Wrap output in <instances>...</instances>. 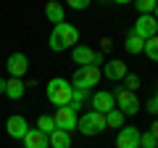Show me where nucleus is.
<instances>
[{
  "instance_id": "f257e3e1",
  "label": "nucleus",
  "mask_w": 158,
  "mask_h": 148,
  "mask_svg": "<svg viewBox=\"0 0 158 148\" xmlns=\"http://www.w3.org/2000/svg\"><path fill=\"white\" fill-rule=\"evenodd\" d=\"M77 42H79V29L74 27V24H69V21L53 27L50 37H48V45H50V50H56V53H61V50H74Z\"/></svg>"
},
{
  "instance_id": "f03ea898",
  "label": "nucleus",
  "mask_w": 158,
  "mask_h": 148,
  "mask_svg": "<svg viewBox=\"0 0 158 148\" xmlns=\"http://www.w3.org/2000/svg\"><path fill=\"white\" fill-rule=\"evenodd\" d=\"M71 93H74V85L69 80H63V77H56V80H50L48 82V87H45V95H48V101L53 103V106H69L71 103Z\"/></svg>"
},
{
  "instance_id": "7ed1b4c3",
  "label": "nucleus",
  "mask_w": 158,
  "mask_h": 148,
  "mask_svg": "<svg viewBox=\"0 0 158 148\" xmlns=\"http://www.w3.org/2000/svg\"><path fill=\"white\" fill-rule=\"evenodd\" d=\"M106 127H108L106 114H98V111H87L85 116H79L77 130L82 132V135H87V137H95V135H100Z\"/></svg>"
},
{
  "instance_id": "20e7f679",
  "label": "nucleus",
  "mask_w": 158,
  "mask_h": 148,
  "mask_svg": "<svg viewBox=\"0 0 158 148\" xmlns=\"http://www.w3.org/2000/svg\"><path fill=\"white\" fill-rule=\"evenodd\" d=\"M113 98H116V108H118L124 116H135V114H140V101H137V95H135V93H129L127 87L118 85L116 93H113Z\"/></svg>"
},
{
  "instance_id": "39448f33",
  "label": "nucleus",
  "mask_w": 158,
  "mask_h": 148,
  "mask_svg": "<svg viewBox=\"0 0 158 148\" xmlns=\"http://www.w3.org/2000/svg\"><path fill=\"white\" fill-rule=\"evenodd\" d=\"M100 69L98 66H82V69H77L74 72V77H71V85L74 87H79V90H90L92 85H98L100 82Z\"/></svg>"
},
{
  "instance_id": "423d86ee",
  "label": "nucleus",
  "mask_w": 158,
  "mask_h": 148,
  "mask_svg": "<svg viewBox=\"0 0 158 148\" xmlns=\"http://www.w3.org/2000/svg\"><path fill=\"white\" fill-rule=\"evenodd\" d=\"M53 119H56V127H58V130L69 132V135H71V132L77 130V124H79V116H77V111H74L71 106H61L56 114H53Z\"/></svg>"
},
{
  "instance_id": "0eeeda50",
  "label": "nucleus",
  "mask_w": 158,
  "mask_h": 148,
  "mask_svg": "<svg viewBox=\"0 0 158 148\" xmlns=\"http://www.w3.org/2000/svg\"><path fill=\"white\" fill-rule=\"evenodd\" d=\"M132 34H137L140 40H153V37H158V21L156 16H140L135 21V27H132Z\"/></svg>"
},
{
  "instance_id": "6e6552de",
  "label": "nucleus",
  "mask_w": 158,
  "mask_h": 148,
  "mask_svg": "<svg viewBox=\"0 0 158 148\" xmlns=\"http://www.w3.org/2000/svg\"><path fill=\"white\" fill-rule=\"evenodd\" d=\"M29 122L24 119V116H19V114H13V116H8L6 119V132H8V137H13V140H24V137L29 135Z\"/></svg>"
},
{
  "instance_id": "1a4fd4ad",
  "label": "nucleus",
  "mask_w": 158,
  "mask_h": 148,
  "mask_svg": "<svg viewBox=\"0 0 158 148\" xmlns=\"http://www.w3.org/2000/svg\"><path fill=\"white\" fill-rule=\"evenodd\" d=\"M6 69H8V74H11L13 80H21L24 74L29 72V58L24 53H11L8 61H6Z\"/></svg>"
},
{
  "instance_id": "9d476101",
  "label": "nucleus",
  "mask_w": 158,
  "mask_h": 148,
  "mask_svg": "<svg viewBox=\"0 0 158 148\" xmlns=\"http://www.w3.org/2000/svg\"><path fill=\"white\" fill-rule=\"evenodd\" d=\"M140 137L142 132L137 130V127H121L116 135V148H140Z\"/></svg>"
},
{
  "instance_id": "9b49d317",
  "label": "nucleus",
  "mask_w": 158,
  "mask_h": 148,
  "mask_svg": "<svg viewBox=\"0 0 158 148\" xmlns=\"http://www.w3.org/2000/svg\"><path fill=\"white\" fill-rule=\"evenodd\" d=\"M90 103H92V111H98V114H111L113 108H116V98H113V93H108V90L95 93V95L90 98Z\"/></svg>"
},
{
  "instance_id": "f8f14e48",
  "label": "nucleus",
  "mask_w": 158,
  "mask_h": 148,
  "mask_svg": "<svg viewBox=\"0 0 158 148\" xmlns=\"http://www.w3.org/2000/svg\"><path fill=\"white\" fill-rule=\"evenodd\" d=\"M127 74H129V69H127L124 61H118V58H111V61H106V66H103V77H108V80H113V82H124Z\"/></svg>"
},
{
  "instance_id": "ddd939ff",
  "label": "nucleus",
  "mask_w": 158,
  "mask_h": 148,
  "mask_svg": "<svg viewBox=\"0 0 158 148\" xmlns=\"http://www.w3.org/2000/svg\"><path fill=\"white\" fill-rule=\"evenodd\" d=\"M24 148H50V137L45 135V132H40L37 127H32L29 130V135L24 137Z\"/></svg>"
},
{
  "instance_id": "4468645a",
  "label": "nucleus",
  "mask_w": 158,
  "mask_h": 148,
  "mask_svg": "<svg viewBox=\"0 0 158 148\" xmlns=\"http://www.w3.org/2000/svg\"><path fill=\"white\" fill-rule=\"evenodd\" d=\"M71 58H74V63H79V69H82V66H92L95 50L87 48V45H77V48L71 50Z\"/></svg>"
},
{
  "instance_id": "2eb2a0df",
  "label": "nucleus",
  "mask_w": 158,
  "mask_h": 148,
  "mask_svg": "<svg viewBox=\"0 0 158 148\" xmlns=\"http://www.w3.org/2000/svg\"><path fill=\"white\" fill-rule=\"evenodd\" d=\"M45 16H48V21H53V27H58V24L66 21V19H63V6L58 0H50L45 6Z\"/></svg>"
},
{
  "instance_id": "dca6fc26",
  "label": "nucleus",
  "mask_w": 158,
  "mask_h": 148,
  "mask_svg": "<svg viewBox=\"0 0 158 148\" xmlns=\"http://www.w3.org/2000/svg\"><path fill=\"white\" fill-rule=\"evenodd\" d=\"M24 93H27V82L24 80H8L6 82V95L11 98V101H19V98H24Z\"/></svg>"
},
{
  "instance_id": "f3484780",
  "label": "nucleus",
  "mask_w": 158,
  "mask_h": 148,
  "mask_svg": "<svg viewBox=\"0 0 158 148\" xmlns=\"http://www.w3.org/2000/svg\"><path fill=\"white\" fill-rule=\"evenodd\" d=\"M124 48L127 53H132V56H140V53H145V40H140L137 34H127V40H124Z\"/></svg>"
},
{
  "instance_id": "a211bd4d",
  "label": "nucleus",
  "mask_w": 158,
  "mask_h": 148,
  "mask_svg": "<svg viewBox=\"0 0 158 148\" xmlns=\"http://www.w3.org/2000/svg\"><path fill=\"white\" fill-rule=\"evenodd\" d=\"M50 148H71V135L63 130H56L50 135Z\"/></svg>"
},
{
  "instance_id": "6ab92c4d",
  "label": "nucleus",
  "mask_w": 158,
  "mask_h": 148,
  "mask_svg": "<svg viewBox=\"0 0 158 148\" xmlns=\"http://www.w3.org/2000/svg\"><path fill=\"white\" fill-rule=\"evenodd\" d=\"M37 130H40V132H45V135L50 137L53 132L58 130V127H56V119H53L50 114H42V116H40V119H37Z\"/></svg>"
},
{
  "instance_id": "aec40b11",
  "label": "nucleus",
  "mask_w": 158,
  "mask_h": 148,
  "mask_svg": "<svg viewBox=\"0 0 158 148\" xmlns=\"http://www.w3.org/2000/svg\"><path fill=\"white\" fill-rule=\"evenodd\" d=\"M87 101H90V90H79V87H74L71 103H69V106H71L74 111H79V106H82V103H87Z\"/></svg>"
},
{
  "instance_id": "412c9836",
  "label": "nucleus",
  "mask_w": 158,
  "mask_h": 148,
  "mask_svg": "<svg viewBox=\"0 0 158 148\" xmlns=\"http://www.w3.org/2000/svg\"><path fill=\"white\" fill-rule=\"evenodd\" d=\"M156 6H158V0H137L135 3V8H137L140 16H153V13H156Z\"/></svg>"
},
{
  "instance_id": "4be33fe9",
  "label": "nucleus",
  "mask_w": 158,
  "mask_h": 148,
  "mask_svg": "<svg viewBox=\"0 0 158 148\" xmlns=\"http://www.w3.org/2000/svg\"><path fill=\"white\" fill-rule=\"evenodd\" d=\"M106 122H108V127H118V130H121V127H124V114H121L118 108H113L111 114H106Z\"/></svg>"
},
{
  "instance_id": "5701e85b",
  "label": "nucleus",
  "mask_w": 158,
  "mask_h": 148,
  "mask_svg": "<svg viewBox=\"0 0 158 148\" xmlns=\"http://www.w3.org/2000/svg\"><path fill=\"white\" fill-rule=\"evenodd\" d=\"M145 56L150 58V61H156V63H158V37H153V40H148V42H145Z\"/></svg>"
},
{
  "instance_id": "b1692460",
  "label": "nucleus",
  "mask_w": 158,
  "mask_h": 148,
  "mask_svg": "<svg viewBox=\"0 0 158 148\" xmlns=\"http://www.w3.org/2000/svg\"><path fill=\"white\" fill-rule=\"evenodd\" d=\"M140 148H158V140H156V135H153L150 130L142 132V137H140Z\"/></svg>"
},
{
  "instance_id": "393cba45",
  "label": "nucleus",
  "mask_w": 158,
  "mask_h": 148,
  "mask_svg": "<svg viewBox=\"0 0 158 148\" xmlns=\"http://www.w3.org/2000/svg\"><path fill=\"white\" fill-rule=\"evenodd\" d=\"M121 85H124V87H127V90H129V93H135L137 87H140V77H137V74H127V77H124V82H121Z\"/></svg>"
},
{
  "instance_id": "a878e982",
  "label": "nucleus",
  "mask_w": 158,
  "mask_h": 148,
  "mask_svg": "<svg viewBox=\"0 0 158 148\" xmlns=\"http://www.w3.org/2000/svg\"><path fill=\"white\" fill-rule=\"evenodd\" d=\"M69 8H74V11H85V8H90V0H69Z\"/></svg>"
},
{
  "instance_id": "bb28decb",
  "label": "nucleus",
  "mask_w": 158,
  "mask_h": 148,
  "mask_svg": "<svg viewBox=\"0 0 158 148\" xmlns=\"http://www.w3.org/2000/svg\"><path fill=\"white\" fill-rule=\"evenodd\" d=\"M145 108H148V111H150L153 116H158V101H156V98H150V101H148V106H145Z\"/></svg>"
},
{
  "instance_id": "cd10ccee",
  "label": "nucleus",
  "mask_w": 158,
  "mask_h": 148,
  "mask_svg": "<svg viewBox=\"0 0 158 148\" xmlns=\"http://www.w3.org/2000/svg\"><path fill=\"white\" fill-rule=\"evenodd\" d=\"M111 45H113V40H111V37H103V50H100V53L111 50Z\"/></svg>"
},
{
  "instance_id": "c85d7f7f",
  "label": "nucleus",
  "mask_w": 158,
  "mask_h": 148,
  "mask_svg": "<svg viewBox=\"0 0 158 148\" xmlns=\"http://www.w3.org/2000/svg\"><path fill=\"white\" fill-rule=\"evenodd\" d=\"M150 132H153V135H156V140H158V119H156V122H153V124H150Z\"/></svg>"
},
{
  "instance_id": "c756f323",
  "label": "nucleus",
  "mask_w": 158,
  "mask_h": 148,
  "mask_svg": "<svg viewBox=\"0 0 158 148\" xmlns=\"http://www.w3.org/2000/svg\"><path fill=\"white\" fill-rule=\"evenodd\" d=\"M6 82L8 80H0V95H6Z\"/></svg>"
},
{
  "instance_id": "7c9ffc66",
  "label": "nucleus",
  "mask_w": 158,
  "mask_h": 148,
  "mask_svg": "<svg viewBox=\"0 0 158 148\" xmlns=\"http://www.w3.org/2000/svg\"><path fill=\"white\" fill-rule=\"evenodd\" d=\"M153 16H156V21H158V6H156V13H153Z\"/></svg>"
},
{
  "instance_id": "2f4dec72",
  "label": "nucleus",
  "mask_w": 158,
  "mask_h": 148,
  "mask_svg": "<svg viewBox=\"0 0 158 148\" xmlns=\"http://www.w3.org/2000/svg\"><path fill=\"white\" fill-rule=\"evenodd\" d=\"M153 98H156V101H158V90H156V95H153Z\"/></svg>"
}]
</instances>
